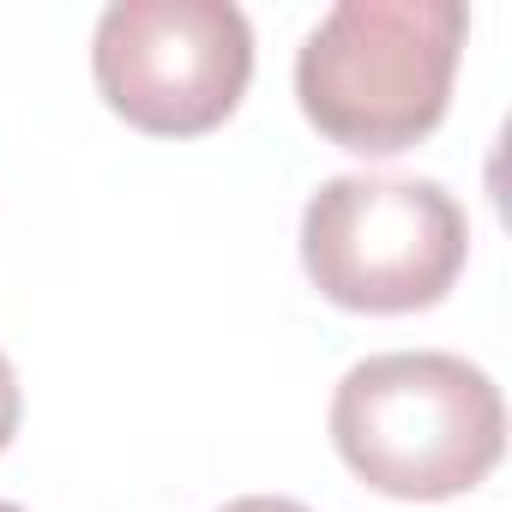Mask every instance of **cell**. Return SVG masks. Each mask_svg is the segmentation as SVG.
<instances>
[{
  "label": "cell",
  "mask_w": 512,
  "mask_h": 512,
  "mask_svg": "<svg viewBox=\"0 0 512 512\" xmlns=\"http://www.w3.org/2000/svg\"><path fill=\"white\" fill-rule=\"evenodd\" d=\"M464 37L458 0H338L296 49V103L356 157L410 151L446 121Z\"/></svg>",
  "instance_id": "6da1fadb"
},
{
  "label": "cell",
  "mask_w": 512,
  "mask_h": 512,
  "mask_svg": "<svg viewBox=\"0 0 512 512\" xmlns=\"http://www.w3.org/2000/svg\"><path fill=\"white\" fill-rule=\"evenodd\" d=\"M338 458L392 500H452L488 482L506 452L500 386L446 350H386L332 392Z\"/></svg>",
  "instance_id": "7a4b0ae2"
},
{
  "label": "cell",
  "mask_w": 512,
  "mask_h": 512,
  "mask_svg": "<svg viewBox=\"0 0 512 512\" xmlns=\"http://www.w3.org/2000/svg\"><path fill=\"white\" fill-rule=\"evenodd\" d=\"M470 260V217L440 181L332 175L302 211L308 284L350 314L434 308Z\"/></svg>",
  "instance_id": "3957f363"
},
{
  "label": "cell",
  "mask_w": 512,
  "mask_h": 512,
  "mask_svg": "<svg viewBox=\"0 0 512 512\" xmlns=\"http://www.w3.org/2000/svg\"><path fill=\"white\" fill-rule=\"evenodd\" d=\"M91 73L127 127L193 139L247 97L253 25L235 0H115L91 31Z\"/></svg>",
  "instance_id": "277c9868"
},
{
  "label": "cell",
  "mask_w": 512,
  "mask_h": 512,
  "mask_svg": "<svg viewBox=\"0 0 512 512\" xmlns=\"http://www.w3.org/2000/svg\"><path fill=\"white\" fill-rule=\"evenodd\" d=\"M19 410H25V398H19V374H13L7 356H0V452H7L13 434H19Z\"/></svg>",
  "instance_id": "5b68a950"
},
{
  "label": "cell",
  "mask_w": 512,
  "mask_h": 512,
  "mask_svg": "<svg viewBox=\"0 0 512 512\" xmlns=\"http://www.w3.org/2000/svg\"><path fill=\"white\" fill-rule=\"evenodd\" d=\"M223 512H314V506H302V500H284V494H241V500H229Z\"/></svg>",
  "instance_id": "8992f818"
},
{
  "label": "cell",
  "mask_w": 512,
  "mask_h": 512,
  "mask_svg": "<svg viewBox=\"0 0 512 512\" xmlns=\"http://www.w3.org/2000/svg\"><path fill=\"white\" fill-rule=\"evenodd\" d=\"M0 512H25V506H13V500H0Z\"/></svg>",
  "instance_id": "52a82bcc"
}]
</instances>
